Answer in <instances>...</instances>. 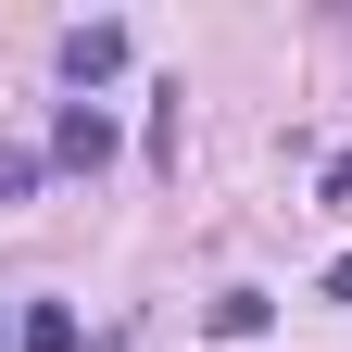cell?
<instances>
[{"instance_id": "8992f818", "label": "cell", "mask_w": 352, "mask_h": 352, "mask_svg": "<svg viewBox=\"0 0 352 352\" xmlns=\"http://www.w3.org/2000/svg\"><path fill=\"white\" fill-rule=\"evenodd\" d=\"M327 201H340V214H352V151H340V164H327Z\"/></svg>"}, {"instance_id": "7a4b0ae2", "label": "cell", "mask_w": 352, "mask_h": 352, "mask_svg": "<svg viewBox=\"0 0 352 352\" xmlns=\"http://www.w3.org/2000/svg\"><path fill=\"white\" fill-rule=\"evenodd\" d=\"M63 76H76V88L126 76V25H63Z\"/></svg>"}, {"instance_id": "277c9868", "label": "cell", "mask_w": 352, "mask_h": 352, "mask_svg": "<svg viewBox=\"0 0 352 352\" xmlns=\"http://www.w3.org/2000/svg\"><path fill=\"white\" fill-rule=\"evenodd\" d=\"M214 340H264V289H227V302H214Z\"/></svg>"}, {"instance_id": "6da1fadb", "label": "cell", "mask_w": 352, "mask_h": 352, "mask_svg": "<svg viewBox=\"0 0 352 352\" xmlns=\"http://www.w3.org/2000/svg\"><path fill=\"white\" fill-rule=\"evenodd\" d=\"M51 164L101 176V164H113V113H101V101H63V113H51Z\"/></svg>"}, {"instance_id": "5b68a950", "label": "cell", "mask_w": 352, "mask_h": 352, "mask_svg": "<svg viewBox=\"0 0 352 352\" xmlns=\"http://www.w3.org/2000/svg\"><path fill=\"white\" fill-rule=\"evenodd\" d=\"M38 189V151H0V201H25Z\"/></svg>"}, {"instance_id": "3957f363", "label": "cell", "mask_w": 352, "mask_h": 352, "mask_svg": "<svg viewBox=\"0 0 352 352\" xmlns=\"http://www.w3.org/2000/svg\"><path fill=\"white\" fill-rule=\"evenodd\" d=\"M88 327H76V302H25V352H76Z\"/></svg>"}]
</instances>
